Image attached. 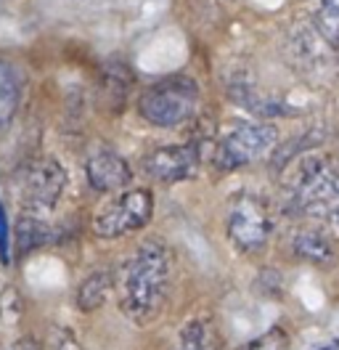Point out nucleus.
Returning <instances> with one entry per match:
<instances>
[{
	"label": "nucleus",
	"instance_id": "1",
	"mask_svg": "<svg viewBox=\"0 0 339 350\" xmlns=\"http://www.w3.org/2000/svg\"><path fill=\"white\" fill-rule=\"evenodd\" d=\"M172 252L162 239L141 241L117 271V300L127 319L151 324L170 295Z\"/></svg>",
	"mask_w": 339,
	"mask_h": 350
},
{
	"label": "nucleus",
	"instance_id": "3",
	"mask_svg": "<svg viewBox=\"0 0 339 350\" xmlns=\"http://www.w3.org/2000/svg\"><path fill=\"white\" fill-rule=\"evenodd\" d=\"M199 85L196 80L175 75L151 85L138 101L141 117L157 128H178L189 122L199 109Z\"/></svg>",
	"mask_w": 339,
	"mask_h": 350
},
{
	"label": "nucleus",
	"instance_id": "9",
	"mask_svg": "<svg viewBox=\"0 0 339 350\" xmlns=\"http://www.w3.org/2000/svg\"><path fill=\"white\" fill-rule=\"evenodd\" d=\"M85 178L93 191L98 194H117L130 189L133 167L125 157L109 146H98L85 159Z\"/></svg>",
	"mask_w": 339,
	"mask_h": 350
},
{
	"label": "nucleus",
	"instance_id": "10",
	"mask_svg": "<svg viewBox=\"0 0 339 350\" xmlns=\"http://www.w3.org/2000/svg\"><path fill=\"white\" fill-rule=\"evenodd\" d=\"M292 247H295L297 258L305 262L323 265V262L334 260V234L326 231L323 226L321 228H299L292 239Z\"/></svg>",
	"mask_w": 339,
	"mask_h": 350
},
{
	"label": "nucleus",
	"instance_id": "15",
	"mask_svg": "<svg viewBox=\"0 0 339 350\" xmlns=\"http://www.w3.org/2000/svg\"><path fill=\"white\" fill-rule=\"evenodd\" d=\"M286 342H289V340H286V332L273 327L271 332H265V334H260L257 340H252L244 350H286Z\"/></svg>",
	"mask_w": 339,
	"mask_h": 350
},
{
	"label": "nucleus",
	"instance_id": "14",
	"mask_svg": "<svg viewBox=\"0 0 339 350\" xmlns=\"http://www.w3.org/2000/svg\"><path fill=\"white\" fill-rule=\"evenodd\" d=\"M316 24L326 43L339 48V0H318Z\"/></svg>",
	"mask_w": 339,
	"mask_h": 350
},
{
	"label": "nucleus",
	"instance_id": "12",
	"mask_svg": "<svg viewBox=\"0 0 339 350\" xmlns=\"http://www.w3.org/2000/svg\"><path fill=\"white\" fill-rule=\"evenodd\" d=\"M21 90H24V77H21L19 66L11 64L8 59H0V133L16 117Z\"/></svg>",
	"mask_w": 339,
	"mask_h": 350
},
{
	"label": "nucleus",
	"instance_id": "16",
	"mask_svg": "<svg viewBox=\"0 0 339 350\" xmlns=\"http://www.w3.org/2000/svg\"><path fill=\"white\" fill-rule=\"evenodd\" d=\"M8 241H11V231H8V218H5V207L0 202V255L8 262Z\"/></svg>",
	"mask_w": 339,
	"mask_h": 350
},
{
	"label": "nucleus",
	"instance_id": "8",
	"mask_svg": "<svg viewBox=\"0 0 339 350\" xmlns=\"http://www.w3.org/2000/svg\"><path fill=\"white\" fill-rule=\"evenodd\" d=\"M202 154L196 144H172L148 152L141 159V170L159 183H180L199 173Z\"/></svg>",
	"mask_w": 339,
	"mask_h": 350
},
{
	"label": "nucleus",
	"instance_id": "4",
	"mask_svg": "<svg viewBox=\"0 0 339 350\" xmlns=\"http://www.w3.org/2000/svg\"><path fill=\"white\" fill-rule=\"evenodd\" d=\"M14 189L19 194L21 210L45 218L64 197L66 173L56 159H32L14 175Z\"/></svg>",
	"mask_w": 339,
	"mask_h": 350
},
{
	"label": "nucleus",
	"instance_id": "6",
	"mask_svg": "<svg viewBox=\"0 0 339 350\" xmlns=\"http://www.w3.org/2000/svg\"><path fill=\"white\" fill-rule=\"evenodd\" d=\"M275 146H278V131L271 122H239L220 138L215 149V167L231 173L268 157Z\"/></svg>",
	"mask_w": 339,
	"mask_h": 350
},
{
	"label": "nucleus",
	"instance_id": "11",
	"mask_svg": "<svg viewBox=\"0 0 339 350\" xmlns=\"http://www.w3.org/2000/svg\"><path fill=\"white\" fill-rule=\"evenodd\" d=\"M117 292V273L114 271H106V268H98L93 273H87L80 286H77V308L85 310V313H93L106 303V297Z\"/></svg>",
	"mask_w": 339,
	"mask_h": 350
},
{
	"label": "nucleus",
	"instance_id": "5",
	"mask_svg": "<svg viewBox=\"0 0 339 350\" xmlns=\"http://www.w3.org/2000/svg\"><path fill=\"white\" fill-rule=\"evenodd\" d=\"M154 215V194L148 189L117 191L93 218V234L98 239H122L146 228Z\"/></svg>",
	"mask_w": 339,
	"mask_h": 350
},
{
	"label": "nucleus",
	"instance_id": "17",
	"mask_svg": "<svg viewBox=\"0 0 339 350\" xmlns=\"http://www.w3.org/2000/svg\"><path fill=\"white\" fill-rule=\"evenodd\" d=\"M321 350H339V340H334L331 345H326V348H321Z\"/></svg>",
	"mask_w": 339,
	"mask_h": 350
},
{
	"label": "nucleus",
	"instance_id": "2",
	"mask_svg": "<svg viewBox=\"0 0 339 350\" xmlns=\"http://www.w3.org/2000/svg\"><path fill=\"white\" fill-rule=\"evenodd\" d=\"M292 202L339 239V173L323 159H308L297 175Z\"/></svg>",
	"mask_w": 339,
	"mask_h": 350
},
{
	"label": "nucleus",
	"instance_id": "13",
	"mask_svg": "<svg viewBox=\"0 0 339 350\" xmlns=\"http://www.w3.org/2000/svg\"><path fill=\"white\" fill-rule=\"evenodd\" d=\"M172 350H226L223 337L210 319H191L175 337Z\"/></svg>",
	"mask_w": 339,
	"mask_h": 350
},
{
	"label": "nucleus",
	"instance_id": "7",
	"mask_svg": "<svg viewBox=\"0 0 339 350\" xmlns=\"http://www.w3.org/2000/svg\"><path fill=\"white\" fill-rule=\"evenodd\" d=\"M273 231L268 204L254 194H236L226 215V234L231 244L244 255H260Z\"/></svg>",
	"mask_w": 339,
	"mask_h": 350
}]
</instances>
